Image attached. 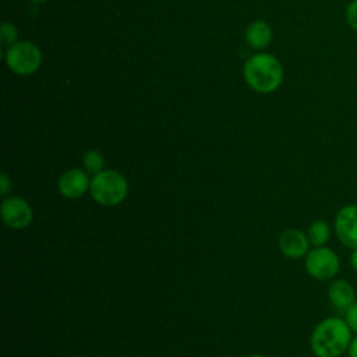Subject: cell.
Here are the masks:
<instances>
[{
    "label": "cell",
    "instance_id": "9a60e30c",
    "mask_svg": "<svg viewBox=\"0 0 357 357\" xmlns=\"http://www.w3.org/2000/svg\"><path fill=\"white\" fill-rule=\"evenodd\" d=\"M344 321L353 333L357 335V300L344 311Z\"/></svg>",
    "mask_w": 357,
    "mask_h": 357
},
{
    "label": "cell",
    "instance_id": "3957f363",
    "mask_svg": "<svg viewBox=\"0 0 357 357\" xmlns=\"http://www.w3.org/2000/svg\"><path fill=\"white\" fill-rule=\"evenodd\" d=\"M89 194L102 206H116L127 198V178L117 170L105 169L92 176Z\"/></svg>",
    "mask_w": 357,
    "mask_h": 357
},
{
    "label": "cell",
    "instance_id": "52a82bcc",
    "mask_svg": "<svg viewBox=\"0 0 357 357\" xmlns=\"http://www.w3.org/2000/svg\"><path fill=\"white\" fill-rule=\"evenodd\" d=\"M333 230L337 240L349 250L357 248V204L343 205L335 215Z\"/></svg>",
    "mask_w": 357,
    "mask_h": 357
},
{
    "label": "cell",
    "instance_id": "44dd1931",
    "mask_svg": "<svg viewBox=\"0 0 357 357\" xmlns=\"http://www.w3.org/2000/svg\"><path fill=\"white\" fill-rule=\"evenodd\" d=\"M32 1H35V3H42V1H46V0H32Z\"/></svg>",
    "mask_w": 357,
    "mask_h": 357
},
{
    "label": "cell",
    "instance_id": "e0dca14e",
    "mask_svg": "<svg viewBox=\"0 0 357 357\" xmlns=\"http://www.w3.org/2000/svg\"><path fill=\"white\" fill-rule=\"evenodd\" d=\"M11 190V180L8 178V176L6 173L0 174V194L1 197H7V194Z\"/></svg>",
    "mask_w": 357,
    "mask_h": 357
},
{
    "label": "cell",
    "instance_id": "ac0fdd59",
    "mask_svg": "<svg viewBox=\"0 0 357 357\" xmlns=\"http://www.w3.org/2000/svg\"><path fill=\"white\" fill-rule=\"evenodd\" d=\"M349 357H357V335L351 339V343L349 346V350L346 353Z\"/></svg>",
    "mask_w": 357,
    "mask_h": 357
},
{
    "label": "cell",
    "instance_id": "5b68a950",
    "mask_svg": "<svg viewBox=\"0 0 357 357\" xmlns=\"http://www.w3.org/2000/svg\"><path fill=\"white\" fill-rule=\"evenodd\" d=\"M42 61L40 50L36 45L28 40L15 42L10 47H7L6 63L10 70L17 74H32L35 73Z\"/></svg>",
    "mask_w": 357,
    "mask_h": 357
},
{
    "label": "cell",
    "instance_id": "d6986e66",
    "mask_svg": "<svg viewBox=\"0 0 357 357\" xmlns=\"http://www.w3.org/2000/svg\"><path fill=\"white\" fill-rule=\"evenodd\" d=\"M349 262H350V266L351 269L357 273V248L351 250L350 252V257H349Z\"/></svg>",
    "mask_w": 357,
    "mask_h": 357
},
{
    "label": "cell",
    "instance_id": "2e32d148",
    "mask_svg": "<svg viewBox=\"0 0 357 357\" xmlns=\"http://www.w3.org/2000/svg\"><path fill=\"white\" fill-rule=\"evenodd\" d=\"M346 18L349 25L357 31V0H353L346 10Z\"/></svg>",
    "mask_w": 357,
    "mask_h": 357
},
{
    "label": "cell",
    "instance_id": "9c48e42d",
    "mask_svg": "<svg viewBox=\"0 0 357 357\" xmlns=\"http://www.w3.org/2000/svg\"><path fill=\"white\" fill-rule=\"evenodd\" d=\"M278 245L280 252L289 259H301L311 250L307 233L298 229H286L280 233Z\"/></svg>",
    "mask_w": 357,
    "mask_h": 357
},
{
    "label": "cell",
    "instance_id": "30bf717a",
    "mask_svg": "<svg viewBox=\"0 0 357 357\" xmlns=\"http://www.w3.org/2000/svg\"><path fill=\"white\" fill-rule=\"evenodd\" d=\"M328 300L337 311H346L356 301V290L346 279H332L328 286Z\"/></svg>",
    "mask_w": 357,
    "mask_h": 357
},
{
    "label": "cell",
    "instance_id": "8992f818",
    "mask_svg": "<svg viewBox=\"0 0 357 357\" xmlns=\"http://www.w3.org/2000/svg\"><path fill=\"white\" fill-rule=\"evenodd\" d=\"M4 225L13 230L26 229L33 220V211L29 202L21 197H6L0 206Z\"/></svg>",
    "mask_w": 357,
    "mask_h": 357
},
{
    "label": "cell",
    "instance_id": "ffe728a7",
    "mask_svg": "<svg viewBox=\"0 0 357 357\" xmlns=\"http://www.w3.org/2000/svg\"><path fill=\"white\" fill-rule=\"evenodd\" d=\"M247 357H265V356H261V354H251V356H247Z\"/></svg>",
    "mask_w": 357,
    "mask_h": 357
},
{
    "label": "cell",
    "instance_id": "6da1fadb",
    "mask_svg": "<svg viewBox=\"0 0 357 357\" xmlns=\"http://www.w3.org/2000/svg\"><path fill=\"white\" fill-rule=\"evenodd\" d=\"M353 332L344 318L326 317L319 321L310 336V347L315 357H340L347 353Z\"/></svg>",
    "mask_w": 357,
    "mask_h": 357
},
{
    "label": "cell",
    "instance_id": "7c38bea8",
    "mask_svg": "<svg viewBox=\"0 0 357 357\" xmlns=\"http://www.w3.org/2000/svg\"><path fill=\"white\" fill-rule=\"evenodd\" d=\"M305 233L312 247H321V245H326V243L331 240L332 229L326 220L317 219L310 223Z\"/></svg>",
    "mask_w": 357,
    "mask_h": 357
},
{
    "label": "cell",
    "instance_id": "8fae6325",
    "mask_svg": "<svg viewBox=\"0 0 357 357\" xmlns=\"http://www.w3.org/2000/svg\"><path fill=\"white\" fill-rule=\"evenodd\" d=\"M247 42L257 49H264L272 39L271 26L264 21H254L245 32Z\"/></svg>",
    "mask_w": 357,
    "mask_h": 357
},
{
    "label": "cell",
    "instance_id": "7a4b0ae2",
    "mask_svg": "<svg viewBox=\"0 0 357 357\" xmlns=\"http://www.w3.org/2000/svg\"><path fill=\"white\" fill-rule=\"evenodd\" d=\"M244 78L252 89L268 93L273 92L282 84L283 68L275 56L258 53L245 61Z\"/></svg>",
    "mask_w": 357,
    "mask_h": 357
},
{
    "label": "cell",
    "instance_id": "ba28073f",
    "mask_svg": "<svg viewBox=\"0 0 357 357\" xmlns=\"http://www.w3.org/2000/svg\"><path fill=\"white\" fill-rule=\"evenodd\" d=\"M91 187V178L89 173H86L84 169L73 167L66 170L59 181H57V190L61 194V197L67 199H78L82 195H85L89 191Z\"/></svg>",
    "mask_w": 357,
    "mask_h": 357
},
{
    "label": "cell",
    "instance_id": "5bb4252c",
    "mask_svg": "<svg viewBox=\"0 0 357 357\" xmlns=\"http://www.w3.org/2000/svg\"><path fill=\"white\" fill-rule=\"evenodd\" d=\"M17 29L13 24H8V22H3L1 24V33H0V39H1V43L3 46H11L17 42Z\"/></svg>",
    "mask_w": 357,
    "mask_h": 357
},
{
    "label": "cell",
    "instance_id": "4fadbf2b",
    "mask_svg": "<svg viewBox=\"0 0 357 357\" xmlns=\"http://www.w3.org/2000/svg\"><path fill=\"white\" fill-rule=\"evenodd\" d=\"M84 170L92 176L105 170V159L96 149H89L82 156Z\"/></svg>",
    "mask_w": 357,
    "mask_h": 357
},
{
    "label": "cell",
    "instance_id": "277c9868",
    "mask_svg": "<svg viewBox=\"0 0 357 357\" xmlns=\"http://www.w3.org/2000/svg\"><path fill=\"white\" fill-rule=\"evenodd\" d=\"M304 268L308 276L315 280H332L340 271V258L331 247H312L304 257Z\"/></svg>",
    "mask_w": 357,
    "mask_h": 357
}]
</instances>
